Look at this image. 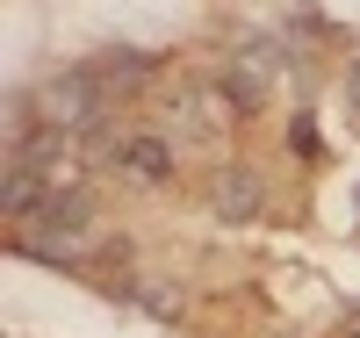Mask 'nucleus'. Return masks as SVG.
Returning <instances> with one entry per match:
<instances>
[{
  "instance_id": "7",
  "label": "nucleus",
  "mask_w": 360,
  "mask_h": 338,
  "mask_svg": "<svg viewBox=\"0 0 360 338\" xmlns=\"http://www.w3.org/2000/svg\"><path fill=\"white\" fill-rule=\"evenodd\" d=\"M288 144H295V159H324V144H317V122H310V115H295V122H288Z\"/></svg>"
},
{
  "instance_id": "6",
  "label": "nucleus",
  "mask_w": 360,
  "mask_h": 338,
  "mask_svg": "<svg viewBox=\"0 0 360 338\" xmlns=\"http://www.w3.org/2000/svg\"><path fill=\"white\" fill-rule=\"evenodd\" d=\"M130 295L144 302V310H159V317H173V310H180V288H173V281H166V288H159V281H137Z\"/></svg>"
},
{
  "instance_id": "2",
  "label": "nucleus",
  "mask_w": 360,
  "mask_h": 338,
  "mask_svg": "<svg viewBox=\"0 0 360 338\" xmlns=\"http://www.w3.org/2000/svg\"><path fill=\"white\" fill-rule=\"evenodd\" d=\"M101 108H108V79H101L94 65H72V72H58V79L37 86L44 130H65V137H72V130H94Z\"/></svg>"
},
{
  "instance_id": "1",
  "label": "nucleus",
  "mask_w": 360,
  "mask_h": 338,
  "mask_svg": "<svg viewBox=\"0 0 360 338\" xmlns=\"http://www.w3.org/2000/svg\"><path fill=\"white\" fill-rule=\"evenodd\" d=\"M86 238H94V195L86 188H51V202L37 209V230H15V245L37 259H72L86 252Z\"/></svg>"
},
{
  "instance_id": "5",
  "label": "nucleus",
  "mask_w": 360,
  "mask_h": 338,
  "mask_svg": "<svg viewBox=\"0 0 360 338\" xmlns=\"http://www.w3.org/2000/svg\"><path fill=\"white\" fill-rule=\"evenodd\" d=\"M259 209V180L245 173V166H231V173H217V216H231V223H245Z\"/></svg>"
},
{
  "instance_id": "9",
  "label": "nucleus",
  "mask_w": 360,
  "mask_h": 338,
  "mask_svg": "<svg viewBox=\"0 0 360 338\" xmlns=\"http://www.w3.org/2000/svg\"><path fill=\"white\" fill-rule=\"evenodd\" d=\"M353 338H360V324H353Z\"/></svg>"
},
{
  "instance_id": "3",
  "label": "nucleus",
  "mask_w": 360,
  "mask_h": 338,
  "mask_svg": "<svg viewBox=\"0 0 360 338\" xmlns=\"http://www.w3.org/2000/svg\"><path fill=\"white\" fill-rule=\"evenodd\" d=\"M72 151V137L65 130H29L22 144H8V166H22V173H37V180H51L58 173V159Z\"/></svg>"
},
{
  "instance_id": "4",
  "label": "nucleus",
  "mask_w": 360,
  "mask_h": 338,
  "mask_svg": "<svg viewBox=\"0 0 360 338\" xmlns=\"http://www.w3.org/2000/svg\"><path fill=\"white\" fill-rule=\"evenodd\" d=\"M123 173H130V180H152V188L173 180V144H166V137H130V144H123Z\"/></svg>"
},
{
  "instance_id": "8",
  "label": "nucleus",
  "mask_w": 360,
  "mask_h": 338,
  "mask_svg": "<svg viewBox=\"0 0 360 338\" xmlns=\"http://www.w3.org/2000/svg\"><path fill=\"white\" fill-rule=\"evenodd\" d=\"M346 94H353V108H360V51H353V65H346Z\"/></svg>"
}]
</instances>
